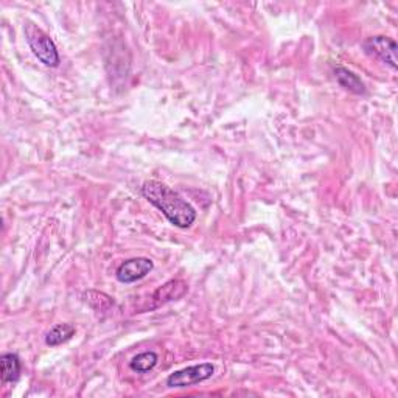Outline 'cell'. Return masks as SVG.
I'll list each match as a JSON object with an SVG mask.
<instances>
[{
    "label": "cell",
    "instance_id": "3957f363",
    "mask_svg": "<svg viewBox=\"0 0 398 398\" xmlns=\"http://www.w3.org/2000/svg\"><path fill=\"white\" fill-rule=\"evenodd\" d=\"M215 373V366L212 363H201L184 367L181 371H176L168 375L165 385L170 389H182V387H190L199 383L212 378Z\"/></svg>",
    "mask_w": 398,
    "mask_h": 398
},
{
    "label": "cell",
    "instance_id": "9c48e42d",
    "mask_svg": "<svg viewBox=\"0 0 398 398\" xmlns=\"http://www.w3.org/2000/svg\"><path fill=\"white\" fill-rule=\"evenodd\" d=\"M77 333V328L72 324H58L46 335V344L49 347H58L67 341H70Z\"/></svg>",
    "mask_w": 398,
    "mask_h": 398
},
{
    "label": "cell",
    "instance_id": "277c9868",
    "mask_svg": "<svg viewBox=\"0 0 398 398\" xmlns=\"http://www.w3.org/2000/svg\"><path fill=\"white\" fill-rule=\"evenodd\" d=\"M363 50L367 55L385 63L392 70H397V42L389 36H371L363 42Z\"/></svg>",
    "mask_w": 398,
    "mask_h": 398
},
{
    "label": "cell",
    "instance_id": "30bf717a",
    "mask_svg": "<svg viewBox=\"0 0 398 398\" xmlns=\"http://www.w3.org/2000/svg\"><path fill=\"white\" fill-rule=\"evenodd\" d=\"M157 361H159V356H157L156 352H144V353H139L137 356H134L131 359L130 367L132 372L147 373L154 369Z\"/></svg>",
    "mask_w": 398,
    "mask_h": 398
},
{
    "label": "cell",
    "instance_id": "7a4b0ae2",
    "mask_svg": "<svg viewBox=\"0 0 398 398\" xmlns=\"http://www.w3.org/2000/svg\"><path fill=\"white\" fill-rule=\"evenodd\" d=\"M24 33H25L28 46L33 51V55L39 59L44 66H47V67L59 66V63H61V58H59L56 44L46 32H44L42 28L35 25L33 22H25Z\"/></svg>",
    "mask_w": 398,
    "mask_h": 398
},
{
    "label": "cell",
    "instance_id": "52a82bcc",
    "mask_svg": "<svg viewBox=\"0 0 398 398\" xmlns=\"http://www.w3.org/2000/svg\"><path fill=\"white\" fill-rule=\"evenodd\" d=\"M335 78L337 81V85L341 87H344L345 91H349L355 95H364L367 92L366 85L363 82V80L358 77V75L353 73L352 70L345 69L342 66H337L333 69Z\"/></svg>",
    "mask_w": 398,
    "mask_h": 398
},
{
    "label": "cell",
    "instance_id": "5b68a950",
    "mask_svg": "<svg viewBox=\"0 0 398 398\" xmlns=\"http://www.w3.org/2000/svg\"><path fill=\"white\" fill-rule=\"evenodd\" d=\"M154 269V263L151 259L147 257H136L123 261L122 265L117 268L116 277L120 283H136L142 280Z\"/></svg>",
    "mask_w": 398,
    "mask_h": 398
},
{
    "label": "cell",
    "instance_id": "8fae6325",
    "mask_svg": "<svg viewBox=\"0 0 398 398\" xmlns=\"http://www.w3.org/2000/svg\"><path fill=\"white\" fill-rule=\"evenodd\" d=\"M82 299H85V302L89 306H92L97 311H108L109 308H112L116 304L114 299L111 296L99 291H86L85 294H82Z\"/></svg>",
    "mask_w": 398,
    "mask_h": 398
},
{
    "label": "cell",
    "instance_id": "6da1fadb",
    "mask_svg": "<svg viewBox=\"0 0 398 398\" xmlns=\"http://www.w3.org/2000/svg\"><path fill=\"white\" fill-rule=\"evenodd\" d=\"M142 197L159 209L173 226L189 229L197 221L198 213L190 202L161 181H147L142 185Z\"/></svg>",
    "mask_w": 398,
    "mask_h": 398
},
{
    "label": "cell",
    "instance_id": "8992f818",
    "mask_svg": "<svg viewBox=\"0 0 398 398\" xmlns=\"http://www.w3.org/2000/svg\"><path fill=\"white\" fill-rule=\"evenodd\" d=\"M187 291H189V285H187L184 280H170L162 285V287L153 294L151 297L154 300L153 308L181 299Z\"/></svg>",
    "mask_w": 398,
    "mask_h": 398
},
{
    "label": "cell",
    "instance_id": "ba28073f",
    "mask_svg": "<svg viewBox=\"0 0 398 398\" xmlns=\"http://www.w3.org/2000/svg\"><path fill=\"white\" fill-rule=\"evenodd\" d=\"M0 369H2L4 383H16L20 378L22 364L16 353H4L0 356Z\"/></svg>",
    "mask_w": 398,
    "mask_h": 398
}]
</instances>
